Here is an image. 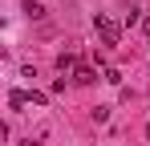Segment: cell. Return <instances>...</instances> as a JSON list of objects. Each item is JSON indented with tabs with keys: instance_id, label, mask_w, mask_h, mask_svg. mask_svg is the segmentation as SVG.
Instances as JSON below:
<instances>
[{
	"instance_id": "cell-2",
	"label": "cell",
	"mask_w": 150,
	"mask_h": 146,
	"mask_svg": "<svg viewBox=\"0 0 150 146\" xmlns=\"http://www.w3.org/2000/svg\"><path fill=\"white\" fill-rule=\"evenodd\" d=\"M73 81H77V85H93V81H98V69H93V65H77Z\"/></svg>"
},
{
	"instance_id": "cell-1",
	"label": "cell",
	"mask_w": 150,
	"mask_h": 146,
	"mask_svg": "<svg viewBox=\"0 0 150 146\" xmlns=\"http://www.w3.org/2000/svg\"><path fill=\"white\" fill-rule=\"evenodd\" d=\"M93 28H98V37H101L105 49H114L118 41H122V24L114 21V16H101V12H98V16H93Z\"/></svg>"
},
{
	"instance_id": "cell-4",
	"label": "cell",
	"mask_w": 150,
	"mask_h": 146,
	"mask_svg": "<svg viewBox=\"0 0 150 146\" xmlns=\"http://www.w3.org/2000/svg\"><path fill=\"white\" fill-rule=\"evenodd\" d=\"M8 106H12V110L21 114V110L28 106V94H25V89H12V94H8Z\"/></svg>"
},
{
	"instance_id": "cell-8",
	"label": "cell",
	"mask_w": 150,
	"mask_h": 146,
	"mask_svg": "<svg viewBox=\"0 0 150 146\" xmlns=\"http://www.w3.org/2000/svg\"><path fill=\"white\" fill-rule=\"evenodd\" d=\"M142 33H146V37H150V21H142Z\"/></svg>"
},
{
	"instance_id": "cell-6",
	"label": "cell",
	"mask_w": 150,
	"mask_h": 146,
	"mask_svg": "<svg viewBox=\"0 0 150 146\" xmlns=\"http://www.w3.org/2000/svg\"><path fill=\"white\" fill-rule=\"evenodd\" d=\"M25 12L33 16V21H37V16H45V4H37V0H28V4H25Z\"/></svg>"
},
{
	"instance_id": "cell-5",
	"label": "cell",
	"mask_w": 150,
	"mask_h": 146,
	"mask_svg": "<svg viewBox=\"0 0 150 146\" xmlns=\"http://www.w3.org/2000/svg\"><path fill=\"white\" fill-rule=\"evenodd\" d=\"M89 118H93V122H98V126H101V122L110 118V106H93V110H89Z\"/></svg>"
},
{
	"instance_id": "cell-7",
	"label": "cell",
	"mask_w": 150,
	"mask_h": 146,
	"mask_svg": "<svg viewBox=\"0 0 150 146\" xmlns=\"http://www.w3.org/2000/svg\"><path fill=\"white\" fill-rule=\"evenodd\" d=\"M49 94H41V89H28V106H45Z\"/></svg>"
},
{
	"instance_id": "cell-3",
	"label": "cell",
	"mask_w": 150,
	"mask_h": 146,
	"mask_svg": "<svg viewBox=\"0 0 150 146\" xmlns=\"http://www.w3.org/2000/svg\"><path fill=\"white\" fill-rule=\"evenodd\" d=\"M57 69L61 73H77V57L73 53H61V57H57Z\"/></svg>"
},
{
	"instance_id": "cell-9",
	"label": "cell",
	"mask_w": 150,
	"mask_h": 146,
	"mask_svg": "<svg viewBox=\"0 0 150 146\" xmlns=\"http://www.w3.org/2000/svg\"><path fill=\"white\" fill-rule=\"evenodd\" d=\"M146 138H150V126H146Z\"/></svg>"
}]
</instances>
